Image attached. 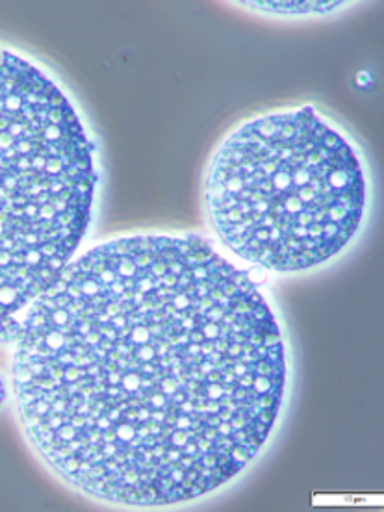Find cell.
Segmentation results:
<instances>
[{
  "mask_svg": "<svg viewBox=\"0 0 384 512\" xmlns=\"http://www.w3.org/2000/svg\"><path fill=\"white\" fill-rule=\"evenodd\" d=\"M30 442L101 500L160 507L240 474L281 410V329L255 282L201 238L134 236L60 273L15 331Z\"/></svg>",
  "mask_w": 384,
  "mask_h": 512,
  "instance_id": "1",
  "label": "cell"
},
{
  "mask_svg": "<svg viewBox=\"0 0 384 512\" xmlns=\"http://www.w3.org/2000/svg\"><path fill=\"white\" fill-rule=\"evenodd\" d=\"M206 203L234 255L260 268L303 271L357 234L366 180L353 147L307 106L238 128L212 162Z\"/></svg>",
  "mask_w": 384,
  "mask_h": 512,
  "instance_id": "2",
  "label": "cell"
},
{
  "mask_svg": "<svg viewBox=\"0 0 384 512\" xmlns=\"http://www.w3.org/2000/svg\"><path fill=\"white\" fill-rule=\"evenodd\" d=\"M91 143L51 78L0 49V342L60 277L90 227Z\"/></svg>",
  "mask_w": 384,
  "mask_h": 512,
  "instance_id": "3",
  "label": "cell"
},
{
  "mask_svg": "<svg viewBox=\"0 0 384 512\" xmlns=\"http://www.w3.org/2000/svg\"><path fill=\"white\" fill-rule=\"evenodd\" d=\"M340 2H255V8L269 12H329Z\"/></svg>",
  "mask_w": 384,
  "mask_h": 512,
  "instance_id": "4",
  "label": "cell"
},
{
  "mask_svg": "<svg viewBox=\"0 0 384 512\" xmlns=\"http://www.w3.org/2000/svg\"><path fill=\"white\" fill-rule=\"evenodd\" d=\"M4 397H6V390H4V383L0 381V403L4 401Z\"/></svg>",
  "mask_w": 384,
  "mask_h": 512,
  "instance_id": "5",
  "label": "cell"
}]
</instances>
